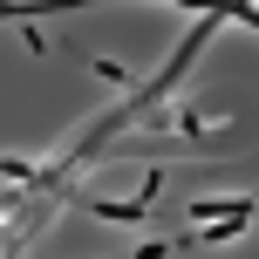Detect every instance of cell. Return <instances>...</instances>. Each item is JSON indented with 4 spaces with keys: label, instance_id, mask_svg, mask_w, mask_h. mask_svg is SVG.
<instances>
[{
    "label": "cell",
    "instance_id": "6da1fadb",
    "mask_svg": "<svg viewBox=\"0 0 259 259\" xmlns=\"http://www.w3.org/2000/svg\"><path fill=\"white\" fill-rule=\"evenodd\" d=\"M75 55L89 62V75H103V82H116V89H130V75H123L116 62H103V55H89V48H75Z\"/></svg>",
    "mask_w": 259,
    "mask_h": 259
}]
</instances>
